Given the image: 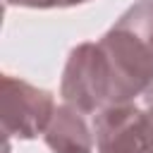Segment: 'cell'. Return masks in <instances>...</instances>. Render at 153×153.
<instances>
[{
    "instance_id": "obj_5",
    "label": "cell",
    "mask_w": 153,
    "mask_h": 153,
    "mask_svg": "<svg viewBox=\"0 0 153 153\" xmlns=\"http://www.w3.org/2000/svg\"><path fill=\"white\" fill-rule=\"evenodd\" d=\"M43 141L53 153H93L96 148V136L86 117L67 103L55 108Z\"/></svg>"
},
{
    "instance_id": "obj_6",
    "label": "cell",
    "mask_w": 153,
    "mask_h": 153,
    "mask_svg": "<svg viewBox=\"0 0 153 153\" xmlns=\"http://www.w3.org/2000/svg\"><path fill=\"white\" fill-rule=\"evenodd\" d=\"M88 0H5V5L12 7H31V10H60V7H74V5H84Z\"/></svg>"
},
{
    "instance_id": "obj_8",
    "label": "cell",
    "mask_w": 153,
    "mask_h": 153,
    "mask_svg": "<svg viewBox=\"0 0 153 153\" xmlns=\"http://www.w3.org/2000/svg\"><path fill=\"white\" fill-rule=\"evenodd\" d=\"M5 153H7V146H5Z\"/></svg>"
},
{
    "instance_id": "obj_3",
    "label": "cell",
    "mask_w": 153,
    "mask_h": 153,
    "mask_svg": "<svg viewBox=\"0 0 153 153\" xmlns=\"http://www.w3.org/2000/svg\"><path fill=\"white\" fill-rule=\"evenodd\" d=\"M2 136L10 139H36L43 136L53 112L55 98L50 91L38 88L19 76L2 74Z\"/></svg>"
},
{
    "instance_id": "obj_7",
    "label": "cell",
    "mask_w": 153,
    "mask_h": 153,
    "mask_svg": "<svg viewBox=\"0 0 153 153\" xmlns=\"http://www.w3.org/2000/svg\"><path fill=\"white\" fill-rule=\"evenodd\" d=\"M143 103H146V105H153V86L143 93Z\"/></svg>"
},
{
    "instance_id": "obj_1",
    "label": "cell",
    "mask_w": 153,
    "mask_h": 153,
    "mask_svg": "<svg viewBox=\"0 0 153 153\" xmlns=\"http://www.w3.org/2000/svg\"><path fill=\"white\" fill-rule=\"evenodd\" d=\"M115 84L117 105L153 86V0L131 5L98 41Z\"/></svg>"
},
{
    "instance_id": "obj_2",
    "label": "cell",
    "mask_w": 153,
    "mask_h": 153,
    "mask_svg": "<svg viewBox=\"0 0 153 153\" xmlns=\"http://www.w3.org/2000/svg\"><path fill=\"white\" fill-rule=\"evenodd\" d=\"M60 96L67 105H72L81 115L93 117L117 105L112 74L98 41L79 43L76 48H72L62 72Z\"/></svg>"
},
{
    "instance_id": "obj_4",
    "label": "cell",
    "mask_w": 153,
    "mask_h": 153,
    "mask_svg": "<svg viewBox=\"0 0 153 153\" xmlns=\"http://www.w3.org/2000/svg\"><path fill=\"white\" fill-rule=\"evenodd\" d=\"M98 153H153V105H115L93 117Z\"/></svg>"
}]
</instances>
